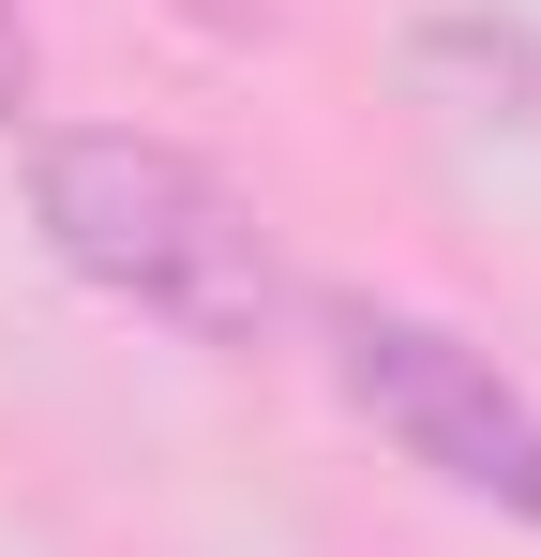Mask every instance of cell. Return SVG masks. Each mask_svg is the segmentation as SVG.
Segmentation results:
<instances>
[{
	"instance_id": "6da1fadb",
	"label": "cell",
	"mask_w": 541,
	"mask_h": 557,
	"mask_svg": "<svg viewBox=\"0 0 541 557\" xmlns=\"http://www.w3.org/2000/svg\"><path fill=\"white\" fill-rule=\"evenodd\" d=\"M30 211H46V257L105 301H136L180 347H256L286 317V272H270V226L226 166H196L180 136H121V121H76L30 151Z\"/></svg>"
},
{
	"instance_id": "7a4b0ae2",
	"label": "cell",
	"mask_w": 541,
	"mask_h": 557,
	"mask_svg": "<svg viewBox=\"0 0 541 557\" xmlns=\"http://www.w3.org/2000/svg\"><path fill=\"white\" fill-rule=\"evenodd\" d=\"M316 347L347 376V407L391 437L406 467H437L451 497H496L541 528V407L496 376V347H466L406 301H316Z\"/></svg>"
},
{
	"instance_id": "3957f363",
	"label": "cell",
	"mask_w": 541,
	"mask_h": 557,
	"mask_svg": "<svg viewBox=\"0 0 541 557\" xmlns=\"http://www.w3.org/2000/svg\"><path fill=\"white\" fill-rule=\"evenodd\" d=\"M30 106V46H15V15H0V121Z\"/></svg>"
}]
</instances>
